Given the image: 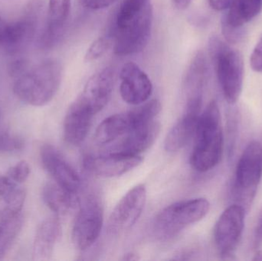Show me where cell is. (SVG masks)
Here are the masks:
<instances>
[{"mask_svg": "<svg viewBox=\"0 0 262 261\" xmlns=\"http://www.w3.org/2000/svg\"><path fill=\"white\" fill-rule=\"evenodd\" d=\"M250 65L254 72L262 73V35L251 55Z\"/></svg>", "mask_w": 262, "mask_h": 261, "instance_id": "obj_30", "label": "cell"}, {"mask_svg": "<svg viewBox=\"0 0 262 261\" xmlns=\"http://www.w3.org/2000/svg\"><path fill=\"white\" fill-rule=\"evenodd\" d=\"M209 6L216 11H223L229 9L232 4V0H208Z\"/></svg>", "mask_w": 262, "mask_h": 261, "instance_id": "obj_35", "label": "cell"}, {"mask_svg": "<svg viewBox=\"0 0 262 261\" xmlns=\"http://www.w3.org/2000/svg\"><path fill=\"white\" fill-rule=\"evenodd\" d=\"M62 80V67L56 60L43 61L17 78L13 86L15 96L33 107H42L52 101Z\"/></svg>", "mask_w": 262, "mask_h": 261, "instance_id": "obj_2", "label": "cell"}, {"mask_svg": "<svg viewBox=\"0 0 262 261\" xmlns=\"http://www.w3.org/2000/svg\"><path fill=\"white\" fill-rule=\"evenodd\" d=\"M209 51L225 99L229 104H235L243 91V56L216 36L209 40Z\"/></svg>", "mask_w": 262, "mask_h": 261, "instance_id": "obj_3", "label": "cell"}, {"mask_svg": "<svg viewBox=\"0 0 262 261\" xmlns=\"http://www.w3.org/2000/svg\"><path fill=\"white\" fill-rule=\"evenodd\" d=\"M146 202V189L143 184L127 192L118 202L109 218V234L118 235L129 231L141 216Z\"/></svg>", "mask_w": 262, "mask_h": 261, "instance_id": "obj_9", "label": "cell"}, {"mask_svg": "<svg viewBox=\"0 0 262 261\" xmlns=\"http://www.w3.org/2000/svg\"><path fill=\"white\" fill-rule=\"evenodd\" d=\"M138 259L137 254H134V253H129L124 255V260H137Z\"/></svg>", "mask_w": 262, "mask_h": 261, "instance_id": "obj_37", "label": "cell"}, {"mask_svg": "<svg viewBox=\"0 0 262 261\" xmlns=\"http://www.w3.org/2000/svg\"><path fill=\"white\" fill-rule=\"evenodd\" d=\"M41 160L45 170L55 183L69 193L77 194L81 187V178L55 147L49 144L43 146Z\"/></svg>", "mask_w": 262, "mask_h": 261, "instance_id": "obj_10", "label": "cell"}, {"mask_svg": "<svg viewBox=\"0 0 262 261\" xmlns=\"http://www.w3.org/2000/svg\"><path fill=\"white\" fill-rule=\"evenodd\" d=\"M112 45V41L107 37H100L95 40L86 52L84 60L86 62L96 61L103 56Z\"/></svg>", "mask_w": 262, "mask_h": 261, "instance_id": "obj_26", "label": "cell"}, {"mask_svg": "<svg viewBox=\"0 0 262 261\" xmlns=\"http://www.w3.org/2000/svg\"><path fill=\"white\" fill-rule=\"evenodd\" d=\"M76 194L69 193L57 183L49 182L42 190V198L46 205L57 215H64L78 205Z\"/></svg>", "mask_w": 262, "mask_h": 261, "instance_id": "obj_23", "label": "cell"}, {"mask_svg": "<svg viewBox=\"0 0 262 261\" xmlns=\"http://www.w3.org/2000/svg\"><path fill=\"white\" fill-rule=\"evenodd\" d=\"M30 172L29 164L26 161L23 160L9 169L7 176L15 183L21 184L27 180Z\"/></svg>", "mask_w": 262, "mask_h": 261, "instance_id": "obj_28", "label": "cell"}, {"mask_svg": "<svg viewBox=\"0 0 262 261\" xmlns=\"http://www.w3.org/2000/svg\"><path fill=\"white\" fill-rule=\"evenodd\" d=\"M104 225V209L99 198L88 196L80 207L73 230L72 240L80 251L90 248L98 240Z\"/></svg>", "mask_w": 262, "mask_h": 261, "instance_id": "obj_7", "label": "cell"}, {"mask_svg": "<svg viewBox=\"0 0 262 261\" xmlns=\"http://www.w3.org/2000/svg\"><path fill=\"white\" fill-rule=\"evenodd\" d=\"M222 32L225 39L229 44H237L245 38L246 32L244 27L235 28L222 21Z\"/></svg>", "mask_w": 262, "mask_h": 261, "instance_id": "obj_29", "label": "cell"}, {"mask_svg": "<svg viewBox=\"0 0 262 261\" xmlns=\"http://www.w3.org/2000/svg\"><path fill=\"white\" fill-rule=\"evenodd\" d=\"M70 10L71 0H49L47 25L41 38L43 48L51 49L60 41Z\"/></svg>", "mask_w": 262, "mask_h": 261, "instance_id": "obj_17", "label": "cell"}, {"mask_svg": "<svg viewBox=\"0 0 262 261\" xmlns=\"http://www.w3.org/2000/svg\"><path fill=\"white\" fill-rule=\"evenodd\" d=\"M174 6L179 10H184L190 5L192 0H172Z\"/></svg>", "mask_w": 262, "mask_h": 261, "instance_id": "obj_36", "label": "cell"}, {"mask_svg": "<svg viewBox=\"0 0 262 261\" xmlns=\"http://www.w3.org/2000/svg\"><path fill=\"white\" fill-rule=\"evenodd\" d=\"M27 62L24 59H15L9 65V74L12 78H18L27 72Z\"/></svg>", "mask_w": 262, "mask_h": 261, "instance_id": "obj_32", "label": "cell"}, {"mask_svg": "<svg viewBox=\"0 0 262 261\" xmlns=\"http://www.w3.org/2000/svg\"><path fill=\"white\" fill-rule=\"evenodd\" d=\"M262 178V145L251 141L238 159L234 180L235 204L249 211Z\"/></svg>", "mask_w": 262, "mask_h": 261, "instance_id": "obj_5", "label": "cell"}, {"mask_svg": "<svg viewBox=\"0 0 262 261\" xmlns=\"http://www.w3.org/2000/svg\"><path fill=\"white\" fill-rule=\"evenodd\" d=\"M35 24L29 19H23L8 24L0 35L3 50L9 55H15L23 50L33 38Z\"/></svg>", "mask_w": 262, "mask_h": 261, "instance_id": "obj_20", "label": "cell"}, {"mask_svg": "<svg viewBox=\"0 0 262 261\" xmlns=\"http://www.w3.org/2000/svg\"><path fill=\"white\" fill-rule=\"evenodd\" d=\"M246 211L238 204L228 207L219 218L214 228V240L220 255L232 260L245 227Z\"/></svg>", "mask_w": 262, "mask_h": 261, "instance_id": "obj_8", "label": "cell"}, {"mask_svg": "<svg viewBox=\"0 0 262 261\" xmlns=\"http://www.w3.org/2000/svg\"><path fill=\"white\" fill-rule=\"evenodd\" d=\"M115 83V72L107 67L94 75L77 98L94 115L99 113L110 101Z\"/></svg>", "mask_w": 262, "mask_h": 261, "instance_id": "obj_12", "label": "cell"}, {"mask_svg": "<svg viewBox=\"0 0 262 261\" xmlns=\"http://www.w3.org/2000/svg\"><path fill=\"white\" fill-rule=\"evenodd\" d=\"M262 245V212L258 218V222L255 225V231H254L253 242L252 247L254 249L257 250Z\"/></svg>", "mask_w": 262, "mask_h": 261, "instance_id": "obj_34", "label": "cell"}, {"mask_svg": "<svg viewBox=\"0 0 262 261\" xmlns=\"http://www.w3.org/2000/svg\"><path fill=\"white\" fill-rule=\"evenodd\" d=\"M252 260L255 261H262V250H256V252H255Z\"/></svg>", "mask_w": 262, "mask_h": 261, "instance_id": "obj_38", "label": "cell"}, {"mask_svg": "<svg viewBox=\"0 0 262 261\" xmlns=\"http://www.w3.org/2000/svg\"><path fill=\"white\" fill-rule=\"evenodd\" d=\"M116 1L117 0H78L82 7L92 11L101 10L108 8Z\"/></svg>", "mask_w": 262, "mask_h": 261, "instance_id": "obj_31", "label": "cell"}, {"mask_svg": "<svg viewBox=\"0 0 262 261\" xmlns=\"http://www.w3.org/2000/svg\"><path fill=\"white\" fill-rule=\"evenodd\" d=\"M160 130V123L156 120L134 124L115 152L140 155L154 144Z\"/></svg>", "mask_w": 262, "mask_h": 261, "instance_id": "obj_16", "label": "cell"}, {"mask_svg": "<svg viewBox=\"0 0 262 261\" xmlns=\"http://www.w3.org/2000/svg\"><path fill=\"white\" fill-rule=\"evenodd\" d=\"M208 68L206 55L201 51L197 52L186 70L183 81L185 108L201 110Z\"/></svg>", "mask_w": 262, "mask_h": 261, "instance_id": "obj_14", "label": "cell"}, {"mask_svg": "<svg viewBox=\"0 0 262 261\" xmlns=\"http://www.w3.org/2000/svg\"><path fill=\"white\" fill-rule=\"evenodd\" d=\"M24 141L19 136L6 132H0V152H14L24 147Z\"/></svg>", "mask_w": 262, "mask_h": 261, "instance_id": "obj_27", "label": "cell"}, {"mask_svg": "<svg viewBox=\"0 0 262 261\" xmlns=\"http://www.w3.org/2000/svg\"><path fill=\"white\" fill-rule=\"evenodd\" d=\"M262 9V0H232L222 21L235 28L244 27L257 16Z\"/></svg>", "mask_w": 262, "mask_h": 261, "instance_id": "obj_22", "label": "cell"}, {"mask_svg": "<svg viewBox=\"0 0 262 261\" xmlns=\"http://www.w3.org/2000/svg\"><path fill=\"white\" fill-rule=\"evenodd\" d=\"M7 25V23H6V21L1 18V16H0V35L3 33V32H4L5 29H6Z\"/></svg>", "mask_w": 262, "mask_h": 261, "instance_id": "obj_39", "label": "cell"}, {"mask_svg": "<svg viewBox=\"0 0 262 261\" xmlns=\"http://www.w3.org/2000/svg\"><path fill=\"white\" fill-rule=\"evenodd\" d=\"M200 114L199 112L184 110L181 117L166 135L164 143L166 151H179L189 144L194 137Z\"/></svg>", "mask_w": 262, "mask_h": 261, "instance_id": "obj_19", "label": "cell"}, {"mask_svg": "<svg viewBox=\"0 0 262 261\" xmlns=\"http://www.w3.org/2000/svg\"><path fill=\"white\" fill-rule=\"evenodd\" d=\"M26 197V191L16 185L6 196L1 198L0 219H9L21 214Z\"/></svg>", "mask_w": 262, "mask_h": 261, "instance_id": "obj_25", "label": "cell"}, {"mask_svg": "<svg viewBox=\"0 0 262 261\" xmlns=\"http://www.w3.org/2000/svg\"><path fill=\"white\" fill-rule=\"evenodd\" d=\"M18 184L11 180L7 176H0V199L9 193Z\"/></svg>", "mask_w": 262, "mask_h": 261, "instance_id": "obj_33", "label": "cell"}, {"mask_svg": "<svg viewBox=\"0 0 262 261\" xmlns=\"http://www.w3.org/2000/svg\"><path fill=\"white\" fill-rule=\"evenodd\" d=\"M194 139L190 156L192 168L200 173L215 168L221 160L224 149L221 113L216 101H211L200 114Z\"/></svg>", "mask_w": 262, "mask_h": 261, "instance_id": "obj_1", "label": "cell"}, {"mask_svg": "<svg viewBox=\"0 0 262 261\" xmlns=\"http://www.w3.org/2000/svg\"><path fill=\"white\" fill-rule=\"evenodd\" d=\"M152 5L123 26L115 28L114 52L116 55H134L142 52L149 42L152 32Z\"/></svg>", "mask_w": 262, "mask_h": 261, "instance_id": "obj_6", "label": "cell"}, {"mask_svg": "<svg viewBox=\"0 0 262 261\" xmlns=\"http://www.w3.org/2000/svg\"><path fill=\"white\" fill-rule=\"evenodd\" d=\"M121 98L131 105H140L152 94V84L148 75L137 64L127 62L120 73Z\"/></svg>", "mask_w": 262, "mask_h": 261, "instance_id": "obj_13", "label": "cell"}, {"mask_svg": "<svg viewBox=\"0 0 262 261\" xmlns=\"http://www.w3.org/2000/svg\"><path fill=\"white\" fill-rule=\"evenodd\" d=\"M140 155L127 154L112 152L99 156H89L84 161L86 170L102 178H114L122 176L141 163Z\"/></svg>", "mask_w": 262, "mask_h": 261, "instance_id": "obj_11", "label": "cell"}, {"mask_svg": "<svg viewBox=\"0 0 262 261\" xmlns=\"http://www.w3.org/2000/svg\"><path fill=\"white\" fill-rule=\"evenodd\" d=\"M23 225L21 214L9 219H0V260L12 248Z\"/></svg>", "mask_w": 262, "mask_h": 261, "instance_id": "obj_24", "label": "cell"}, {"mask_svg": "<svg viewBox=\"0 0 262 261\" xmlns=\"http://www.w3.org/2000/svg\"><path fill=\"white\" fill-rule=\"evenodd\" d=\"M131 128L130 113L112 115L102 121L95 132V139L99 145H106L127 134Z\"/></svg>", "mask_w": 262, "mask_h": 261, "instance_id": "obj_21", "label": "cell"}, {"mask_svg": "<svg viewBox=\"0 0 262 261\" xmlns=\"http://www.w3.org/2000/svg\"><path fill=\"white\" fill-rule=\"evenodd\" d=\"M210 204L203 198L176 202L163 208L152 224L157 240L168 242L192 224L200 222L209 213Z\"/></svg>", "mask_w": 262, "mask_h": 261, "instance_id": "obj_4", "label": "cell"}, {"mask_svg": "<svg viewBox=\"0 0 262 261\" xmlns=\"http://www.w3.org/2000/svg\"><path fill=\"white\" fill-rule=\"evenodd\" d=\"M61 232V224L58 218L50 217L41 222L34 240V260L45 261L51 258Z\"/></svg>", "mask_w": 262, "mask_h": 261, "instance_id": "obj_18", "label": "cell"}, {"mask_svg": "<svg viewBox=\"0 0 262 261\" xmlns=\"http://www.w3.org/2000/svg\"><path fill=\"white\" fill-rule=\"evenodd\" d=\"M95 115L75 100L68 110L63 124L64 140L73 146L81 144L87 136Z\"/></svg>", "mask_w": 262, "mask_h": 261, "instance_id": "obj_15", "label": "cell"}, {"mask_svg": "<svg viewBox=\"0 0 262 261\" xmlns=\"http://www.w3.org/2000/svg\"><path fill=\"white\" fill-rule=\"evenodd\" d=\"M3 50V46H2L1 41H0V52Z\"/></svg>", "mask_w": 262, "mask_h": 261, "instance_id": "obj_40", "label": "cell"}]
</instances>
